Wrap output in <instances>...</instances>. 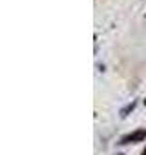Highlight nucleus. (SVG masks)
Here are the masks:
<instances>
[{
    "label": "nucleus",
    "mask_w": 146,
    "mask_h": 155,
    "mask_svg": "<svg viewBox=\"0 0 146 155\" xmlns=\"http://www.w3.org/2000/svg\"><path fill=\"white\" fill-rule=\"evenodd\" d=\"M146 139V130H135V131H131V133H128V135H124V137H121V140H119V144H130V142H142Z\"/></svg>",
    "instance_id": "obj_1"
},
{
    "label": "nucleus",
    "mask_w": 146,
    "mask_h": 155,
    "mask_svg": "<svg viewBox=\"0 0 146 155\" xmlns=\"http://www.w3.org/2000/svg\"><path fill=\"white\" fill-rule=\"evenodd\" d=\"M133 108H135V101H133V102H130V104H128L126 108H122V111H121V115H122V117H126V115H128V111H131Z\"/></svg>",
    "instance_id": "obj_2"
},
{
    "label": "nucleus",
    "mask_w": 146,
    "mask_h": 155,
    "mask_svg": "<svg viewBox=\"0 0 146 155\" xmlns=\"http://www.w3.org/2000/svg\"><path fill=\"white\" fill-rule=\"evenodd\" d=\"M141 155H146V148H144V150H142V153H141Z\"/></svg>",
    "instance_id": "obj_3"
},
{
    "label": "nucleus",
    "mask_w": 146,
    "mask_h": 155,
    "mask_svg": "<svg viewBox=\"0 0 146 155\" xmlns=\"http://www.w3.org/2000/svg\"><path fill=\"white\" fill-rule=\"evenodd\" d=\"M117 155H122V153H117Z\"/></svg>",
    "instance_id": "obj_4"
},
{
    "label": "nucleus",
    "mask_w": 146,
    "mask_h": 155,
    "mask_svg": "<svg viewBox=\"0 0 146 155\" xmlns=\"http://www.w3.org/2000/svg\"><path fill=\"white\" fill-rule=\"evenodd\" d=\"M144 104H146V101H144Z\"/></svg>",
    "instance_id": "obj_5"
}]
</instances>
